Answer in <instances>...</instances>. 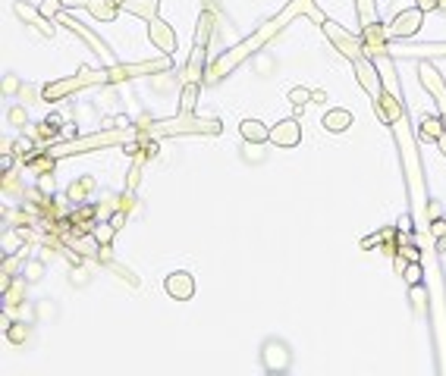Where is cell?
I'll return each instance as SVG.
<instances>
[{"label":"cell","mask_w":446,"mask_h":376,"mask_svg":"<svg viewBox=\"0 0 446 376\" xmlns=\"http://www.w3.org/2000/svg\"><path fill=\"white\" fill-rule=\"evenodd\" d=\"M299 13H308L311 19H317L324 26V22H327V16L321 13V10L315 7V3H311V0H292V3H289L286 10H283V13H277L274 19L270 22H264L261 28H258V32L252 34V38H248V41H242V44H236V48H230L227 54H220L217 60L211 63V66H207V72H205V82H217V79H223V75L230 72V69L236 66V63H242L245 60V57H252L254 50L261 48L264 41H270V38H274L277 32H283V26H286L289 19H295V16Z\"/></svg>","instance_id":"cell-1"},{"label":"cell","mask_w":446,"mask_h":376,"mask_svg":"<svg viewBox=\"0 0 446 376\" xmlns=\"http://www.w3.org/2000/svg\"><path fill=\"white\" fill-rule=\"evenodd\" d=\"M223 132V123L220 119H201L195 113H179L173 119H164V123H151L138 129V138H170V135H220Z\"/></svg>","instance_id":"cell-2"},{"label":"cell","mask_w":446,"mask_h":376,"mask_svg":"<svg viewBox=\"0 0 446 376\" xmlns=\"http://www.w3.org/2000/svg\"><path fill=\"white\" fill-rule=\"evenodd\" d=\"M129 138H138V132H101V135H85L76 141H60L48 150L50 157H66V154H79V150H91V148H107V144H123Z\"/></svg>","instance_id":"cell-3"},{"label":"cell","mask_w":446,"mask_h":376,"mask_svg":"<svg viewBox=\"0 0 446 376\" xmlns=\"http://www.w3.org/2000/svg\"><path fill=\"white\" fill-rule=\"evenodd\" d=\"M107 82V69H89L82 66L79 69V75H73V79H63V82H50L48 88L41 91L48 101H60L63 95H76V91L89 88V85H104Z\"/></svg>","instance_id":"cell-4"},{"label":"cell","mask_w":446,"mask_h":376,"mask_svg":"<svg viewBox=\"0 0 446 376\" xmlns=\"http://www.w3.org/2000/svg\"><path fill=\"white\" fill-rule=\"evenodd\" d=\"M324 34H327L330 41H333V44H337V48H340V54H343V57H349L352 63H355L358 57H364V41H362V38H355V34H349V32H346V28H340L337 22H330V19L324 22Z\"/></svg>","instance_id":"cell-5"},{"label":"cell","mask_w":446,"mask_h":376,"mask_svg":"<svg viewBox=\"0 0 446 376\" xmlns=\"http://www.w3.org/2000/svg\"><path fill=\"white\" fill-rule=\"evenodd\" d=\"M418 75H421V85H425V88L431 91V97L437 101L440 117L446 119V82H443V75H440L437 66H434V63H427V60L418 63Z\"/></svg>","instance_id":"cell-6"},{"label":"cell","mask_w":446,"mask_h":376,"mask_svg":"<svg viewBox=\"0 0 446 376\" xmlns=\"http://www.w3.org/2000/svg\"><path fill=\"white\" fill-rule=\"evenodd\" d=\"M421 26H425V10L409 7L387 26V34H390V38H412V34H418Z\"/></svg>","instance_id":"cell-7"},{"label":"cell","mask_w":446,"mask_h":376,"mask_svg":"<svg viewBox=\"0 0 446 376\" xmlns=\"http://www.w3.org/2000/svg\"><path fill=\"white\" fill-rule=\"evenodd\" d=\"M352 66H355L358 85H362V88L368 91L374 101H378V97L384 95V79H380V72H378V66H374V60H368V57H358Z\"/></svg>","instance_id":"cell-8"},{"label":"cell","mask_w":446,"mask_h":376,"mask_svg":"<svg viewBox=\"0 0 446 376\" xmlns=\"http://www.w3.org/2000/svg\"><path fill=\"white\" fill-rule=\"evenodd\" d=\"M170 69V57L154 63H132V66H107V82H123V79H132V75H145V72H164Z\"/></svg>","instance_id":"cell-9"},{"label":"cell","mask_w":446,"mask_h":376,"mask_svg":"<svg viewBox=\"0 0 446 376\" xmlns=\"http://www.w3.org/2000/svg\"><path fill=\"white\" fill-rule=\"evenodd\" d=\"M13 10H16V16H19V19L26 22V26H32L35 32H41L44 38H54L57 28H54V22H50L48 16L41 13V10H35L32 3H22V0H16V7H13Z\"/></svg>","instance_id":"cell-10"},{"label":"cell","mask_w":446,"mask_h":376,"mask_svg":"<svg viewBox=\"0 0 446 376\" xmlns=\"http://www.w3.org/2000/svg\"><path fill=\"white\" fill-rule=\"evenodd\" d=\"M164 292L170 295V298H176V301H189L195 295L192 273H185V270H176V273H170L164 279Z\"/></svg>","instance_id":"cell-11"},{"label":"cell","mask_w":446,"mask_h":376,"mask_svg":"<svg viewBox=\"0 0 446 376\" xmlns=\"http://www.w3.org/2000/svg\"><path fill=\"white\" fill-rule=\"evenodd\" d=\"M148 38H151L154 48H158L160 54H167V57L176 50V34H173V28L167 26L164 19H151V22H148Z\"/></svg>","instance_id":"cell-12"},{"label":"cell","mask_w":446,"mask_h":376,"mask_svg":"<svg viewBox=\"0 0 446 376\" xmlns=\"http://www.w3.org/2000/svg\"><path fill=\"white\" fill-rule=\"evenodd\" d=\"M299 138H302V126L295 123V119H283V123H277L274 129H270L268 141L274 144V148H295Z\"/></svg>","instance_id":"cell-13"},{"label":"cell","mask_w":446,"mask_h":376,"mask_svg":"<svg viewBox=\"0 0 446 376\" xmlns=\"http://www.w3.org/2000/svg\"><path fill=\"white\" fill-rule=\"evenodd\" d=\"M374 110H378V117L384 119L387 126H396L399 119H402V97L384 88V95L374 101Z\"/></svg>","instance_id":"cell-14"},{"label":"cell","mask_w":446,"mask_h":376,"mask_svg":"<svg viewBox=\"0 0 446 376\" xmlns=\"http://www.w3.org/2000/svg\"><path fill=\"white\" fill-rule=\"evenodd\" d=\"M393 50L390 57H405V60H427V57H446V41H434V44H402V48H387Z\"/></svg>","instance_id":"cell-15"},{"label":"cell","mask_w":446,"mask_h":376,"mask_svg":"<svg viewBox=\"0 0 446 376\" xmlns=\"http://www.w3.org/2000/svg\"><path fill=\"white\" fill-rule=\"evenodd\" d=\"M57 22H60V26H66V28H73V32H76V34H79V38H82L85 44H91V48L97 50V57H110L107 44H104V41H101V38H97L95 32H89V28H85L82 22H76V19H73V16H66V13H60V16H57Z\"/></svg>","instance_id":"cell-16"},{"label":"cell","mask_w":446,"mask_h":376,"mask_svg":"<svg viewBox=\"0 0 446 376\" xmlns=\"http://www.w3.org/2000/svg\"><path fill=\"white\" fill-rule=\"evenodd\" d=\"M123 10L132 16H142V19H158V10H160V0H123Z\"/></svg>","instance_id":"cell-17"},{"label":"cell","mask_w":446,"mask_h":376,"mask_svg":"<svg viewBox=\"0 0 446 376\" xmlns=\"http://www.w3.org/2000/svg\"><path fill=\"white\" fill-rule=\"evenodd\" d=\"M239 135L245 138L248 144H258V141H268L270 129L264 123H258V119H242V123H239Z\"/></svg>","instance_id":"cell-18"},{"label":"cell","mask_w":446,"mask_h":376,"mask_svg":"<svg viewBox=\"0 0 446 376\" xmlns=\"http://www.w3.org/2000/svg\"><path fill=\"white\" fill-rule=\"evenodd\" d=\"M89 10L91 16H95V19H101V22H110V19H117V13L123 7H120L117 0H89Z\"/></svg>","instance_id":"cell-19"},{"label":"cell","mask_w":446,"mask_h":376,"mask_svg":"<svg viewBox=\"0 0 446 376\" xmlns=\"http://www.w3.org/2000/svg\"><path fill=\"white\" fill-rule=\"evenodd\" d=\"M352 126V113L349 110H330L324 117V129L327 132H346Z\"/></svg>","instance_id":"cell-20"},{"label":"cell","mask_w":446,"mask_h":376,"mask_svg":"<svg viewBox=\"0 0 446 376\" xmlns=\"http://www.w3.org/2000/svg\"><path fill=\"white\" fill-rule=\"evenodd\" d=\"M443 126H446L443 117H427L425 123H421V129H418V138H421V141H437V138L446 132Z\"/></svg>","instance_id":"cell-21"},{"label":"cell","mask_w":446,"mask_h":376,"mask_svg":"<svg viewBox=\"0 0 446 376\" xmlns=\"http://www.w3.org/2000/svg\"><path fill=\"white\" fill-rule=\"evenodd\" d=\"M355 7H358V26L362 28L378 26V7H374V0H355Z\"/></svg>","instance_id":"cell-22"},{"label":"cell","mask_w":446,"mask_h":376,"mask_svg":"<svg viewBox=\"0 0 446 376\" xmlns=\"http://www.w3.org/2000/svg\"><path fill=\"white\" fill-rule=\"evenodd\" d=\"M198 91H201L198 82H185L183 97H179V113H192L195 103H198Z\"/></svg>","instance_id":"cell-23"},{"label":"cell","mask_w":446,"mask_h":376,"mask_svg":"<svg viewBox=\"0 0 446 376\" xmlns=\"http://www.w3.org/2000/svg\"><path fill=\"white\" fill-rule=\"evenodd\" d=\"M113 235H117V226H113V223L97 226V229H95V241H97V245H107V241L113 239Z\"/></svg>","instance_id":"cell-24"},{"label":"cell","mask_w":446,"mask_h":376,"mask_svg":"<svg viewBox=\"0 0 446 376\" xmlns=\"http://www.w3.org/2000/svg\"><path fill=\"white\" fill-rule=\"evenodd\" d=\"M308 97H315V91H308V88H292L289 91V103H295V107H305Z\"/></svg>","instance_id":"cell-25"},{"label":"cell","mask_w":446,"mask_h":376,"mask_svg":"<svg viewBox=\"0 0 446 376\" xmlns=\"http://www.w3.org/2000/svg\"><path fill=\"white\" fill-rule=\"evenodd\" d=\"M421 276H425L421 264H418V260H412V267H405V282H409V286H418Z\"/></svg>","instance_id":"cell-26"},{"label":"cell","mask_w":446,"mask_h":376,"mask_svg":"<svg viewBox=\"0 0 446 376\" xmlns=\"http://www.w3.org/2000/svg\"><path fill=\"white\" fill-rule=\"evenodd\" d=\"M412 301L418 304V308H425V304H427V292H425V286H421V282H418V286H412Z\"/></svg>","instance_id":"cell-27"},{"label":"cell","mask_w":446,"mask_h":376,"mask_svg":"<svg viewBox=\"0 0 446 376\" xmlns=\"http://www.w3.org/2000/svg\"><path fill=\"white\" fill-rule=\"evenodd\" d=\"M26 119H28V113H26L22 107H13V110H10V123H13V126H26Z\"/></svg>","instance_id":"cell-28"},{"label":"cell","mask_w":446,"mask_h":376,"mask_svg":"<svg viewBox=\"0 0 446 376\" xmlns=\"http://www.w3.org/2000/svg\"><path fill=\"white\" fill-rule=\"evenodd\" d=\"M44 273V267H41V264H38V260H35V264H28V267H26V279L28 282H35V279H38V276H41Z\"/></svg>","instance_id":"cell-29"},{"label":"cell","mask_w":446,"mask_h":376,"mask_svg":"<svg viewBox=\"0 0 446 376\" xmlns=\"http://www.w3.org/2000/svg\"><path fill=\"white\" fill-rule=\"evenodd\" d=\"M7 335H10V342H26V326H10Z\"/></svg>","instance_id":"cell-30"},{"label":"cell","mask_w":446,"mask_h":376,"mask_svg":"<svg viewBox=\"0 0 446 376\" xmlns=\"http://www.w3.org/2000/svg\"><path fill=\"white\" fill-rule=\"evenodd\" d=\"M32 148H35V144L28 141V138H19V141L13 144V150H19V154H28V150H32Z\"/></svg>","instance_id":"cell-31"},{"label":"cell","mask_w":446,"mask_h":376,"mask_svg":"<svg viewBox=\"0 0 446 376\" xmlns=\"http://www.w3.org/2000/svg\"><path fill=\"white\" fill-rule=\"evenodd\" d=\"M437 7H440V0H418V10H425V13H431Z\"/></svg>","instance_id":"cell-32"},{"label":"cell","mask_w":446,"mask_h":376,"mask_svg":"<svg viewBox=\"0 0 446 376\" xmlns=\"http://www.w3.org/2000/svg\"><path fill=\"white\" fill-rule=\"evenodd\" d=\"M60 7L73 10V7H89V0H60Z\"/></svg>","instance_id":"cell-33"},{"label":"cell","mask_w":446,"mask_h":376,"mask_svg":"<svg viewBox=\"0 0 446 376\" xmlns=\"http://www.w3.org/2000/svg\"><path fill=\"white\" fill-rule=\"evenodd\" d=\"M402 251H405V257H409V260H418V257H421V254H418V251H415V248H412V245H409V248H402Z\"/></svg>","instance_id":"cell-34"},{"label":"cell","mask_w":446,"mask_h":376,"mask_svg":"<svg viewBox=\"0 0 446 376\" xmlns=\"http://www.w3.org/2000/svg\"><path fill=\"white\" fill-rule=\"evenodd\" d=\"M437 144H440V150H443V154H446V132H443V135L437 138Z\"/></svg>","instance_id":"cell-35"}]
</instances>
